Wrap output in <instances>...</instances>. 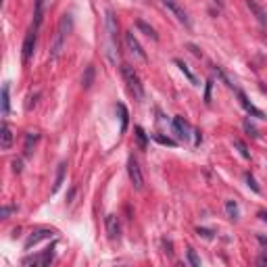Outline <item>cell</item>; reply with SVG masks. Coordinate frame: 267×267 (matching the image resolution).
<instances>
[{"instance_id": "cell-1", "label": "cell", "mask_w": 267, "mask_h": 267, "mask_svg": "<svg viewBox=\"0 0 267 267\" xmlns=\"http://www.w3.org/2000/svg\"><path fill=\"white\" fill-rule=\"evenodd\" d=\"M121 75L128 84V90L132 92V96L136 100H144V86H142V82H140L138 71L134 69L132 65H121Z\"/></svg>"}, {"instance_id": "cell-2", "label": "cell", "mask_w": 267, "mask_h": 267, "mask_svg": "<svg viewBox=\"0 0 267 267\" xmlns=\"http://www.w3.org/2000/svg\"><path fill=\"white\" fill-rule=\"evenodd\" d=\"M104 30H107V40L111 46V52L117 50V32H119V23H117V17L115 13L107 8L104 11Z\"/></svg>"}, {"instance_id": "cell-3", "label": "cell", "mask_w": 267, "mask_h": 267, "mask_svg": "<svg viewBox=\"0 0 267 267\" xmlns=\"http://www.w3.org/2000/svg\"><path fill=\"white\" fill-rule=\"evenodd\" d=\"M54 246L56 244H50L48 249H44L40 255H34V257H25L21 261L23 265H34V267H44V265H50V261L54 259Z\"/></svg>"}, {"instance_id": "cell-4", "label": "cell", "mask_w": 267, "mask_h": 267, "mask_svg": "<svg viewBox=\"0 0 267 267\" xmlns=\"http://www.w3.org/2000/svg\"><path fill=\"white\" fill-rule=\"evenodd\" d=\"M128 176L132 179V186L136 190H144V176H142V169L138 165V161L130 157L128 159Z\"/></svg>"}, {"instance_id": "cell-5", "label": "cell", "mask_w": 267, "mask_h": 267, "mask_svg": "<svg viewBox=\"0 0 267 267\" xmlns=\"http://www.w3.org/2000/svg\"><path fill=\"white\" fill-rule=\"evenodd\" d=\"M163 6H165L167 11H169L171 15H174V17H176V19H178V21L182 23V25L190 27V19H188V13L184 11V6L179 4L178 0H163Z\"/></svg>"}, {"instance_id": "cell-6", "label": "cell", "mask_w": 267, "mask_h": 267, "mask_svg": "<svg viewBox=\"0 0 267 267\" xmlns=\"http://www.w3.org/2000/svg\"><path fill=\"white\" fill-rule=\"evenodd\" d=\"M126 46H128V50H130L134 56H136V59H140V61L146 63V52H144V48L140 46L138 38L134 36V32H126Z\"/></svg>"}, {"instance_id": "cell-7", "label": "cell", "mask_w": 267, "mask_h": 267, "mask_svg": "<svg viewBox=\"0 0 267 267\" xmlns=\"http://www.w3.org/2000/svg\"><path fill=\"white\" fill-rule=\"evenodd\" d=\"M36 30L38 27H34V30H30L25 34V40H23V48H21V56H23V63H27L32 59L34 54V48H36Z\"/></svg>"}, {"instance_id": "cell-8", "label": "cell", "mask_w": 267, "mask_h": 267, "mask_svg": "<svg viewBox=\"0 0 267 267\" xmlns=\"http://www.w3.org/2000/svg\"><path fill=\"white\" fill-rule=\"evenodd\" d=\"M174 132L178 134L179 140H190V136H192V128H190V123L184 119V117H174Z\"/></svg>"}, {"instance_id": "cell-9", "label": "cell", "mask_w": 267, "mask_h": 267, "mask_svg": "<svg viewBox=\"0 0 267 267\" xmlns=\"http://www.w3.org/2000/svg\"><path fill=\"white\" fill-rule=\"evenodd\" d=\"M52 236H54V232H52V230H44V227H40V230H34V232H32V236L25 240V251H30L32 246H36L38 242L46 240V238H52Z\"/></svg>"}, {"instance_id": "cell-10", "label": "cell", "mask_w": 267, "mask_h": 267, "mask_svg": "<svg viewBox=\"0 0 267 267\" xmlns=\"http://www.w3.org/2000/svg\"><path fill=\"white\" fill-rule=\"evenodd\" d=\"M238 98H240V104H242V107L246 109V113H251V115L253 117H259V119H265V113L261 111V109H257L255 107V104L249 100V98H246V94L244 92H238Z\"/></svg>"}, {"instance_id": "cell-11", "label": "cell", "mask_w": 267, "mask_h": 267, "mask_svg": "<svg viewBox=\"0 0 267 267\" xmlns=\"http://www.w3.org/2000/svg\"><path fill=\"white\" fill-rule=\"evenodd\" d=\"M11 146H13V130L8 128V123H2V128H0V148L8 150Z\"/></svg>"}, {"instance_id": "cell-12", "label": "cell", "mask_w": 267, "mask_h": 267, "mask_svg": "<svg viewBox=\"0 0 267 267\" xmlns=\"http://www.w3.org/2000/svg\"><path fill=\"white\" fill-rule=\"evenodd\" d=\"M104 225H107V236L111 238V240H117L119 238V219H117V215H107Z\"/></svg>"}, {"instance_id": "cell-13", "label": "cell", "mask_w": 267, "mask_h": 267, "mask_svg": "<svg viewBox=\"0 0 267 267\" xmlns=\"http://www.w3.org/2000/svg\"><path fill=\"white\" fill-rule=\"evenodd\" d=\"M246 6L251 8V11L255 13V17H257V21H259L261 25H267V13H265V8L257 2V0H246Z\"/></svg>"}, {"instance_id": "cell-14", "label": "cell", "mask_w": 267, "mask_h": 267, "mask_svg": "<svg viewBox=\"0 0 267 267\" xmlns=\"http://www.w3.org/2000/svg\"><path fill=\"white\" fill-rule=\"evenodd\" d=\"M65 174H67V163H65V161H61V163H59V169H56V178H54L52 190H50L52 194H56V192L61 190V186H63V182H65Z\"/></svg>"}, {"instance_id": "cell-15", "label": "cell", "mask_w": 267, "mask_h": 267, "mask_svg": "<svg viewBox=\"0 0 267 267\" xmlns=\"http://www.w3.org/2000/svg\"><path fill=\"white\" fill-rule=\"evenodd\" d=\"M94 78H96V69H94V65H88L84 69V75H82V88L90 90L92 84H94Z\"/></svg>"}, {"instance_id": "cell-16", "label": "cell", "mask_w": 267, "mask_h": 267, "mask_svg": "<svg viewBox=\"0 0 267 267\" xmlns=\"http://www.w3.org/2000/svg\"><path fill=\"white\" fill-rule=\"evenodd\" d=\"M71 30H73V19H71V15H63L61 21H59V30H56V34L67 38Z\"/></svg>"}, {"instance_id": "cell-17", "label": "cell", "mask_w": 267, "mask_h": 267, "mask_svg": "<svg viewBox=\"0 0 267 267\" xmlns=\"http://www.w3.org/2000/svg\"><path fill=\"white\" fill-rule=\"evenodd\" d=\"M136 27H138V30H142V32H144L148 38H152V40H159V34L155 32V30H152V27L146 23V21H142V19H138V21H136Z\"/></svg>"}, {"instance_id": "cell-18", "label": "cell", "mask_w": 267, "mask_h": 267, "mask_svg": "<svg viewBox=\"0 0 267 267\" xmlns=\"http://www.w3.org/2000/svg\"><path fill=\"white\" fill-rule=\"evenodd\" d=\"M225 213H227V217H230V219H234V222L240 217V211H238L236 200H225Z\"/></svg>"}, {"instance_id": "cell-19", "label": "cell", "mask_w": 267, "mask_h": 267, "mask_svg": "<svg viewBox=\"0 0 267 267\" xmlns=\"http://www.w3.org/2000/svg\"><path fill=\"white\" fill-rule=\"evenodd\" d=\"M176 65L179 67V71H182V73L186 75V78L190 80V84H194V86H198V80L194 78V73H192V71H190V69H188V65H186L184 61H179V59H176Z\"/></svg>"}, {"instance_id": "cell-20", "label": "cell", "mask_w": 267, "mask_h": 267, "mask_svg": "<svg viewBox=\"0 0 267 267\" xmlns=\"http://www.w3.org/2000/svg\"><path fill=\"white\" fill-rule=\"evenodd\" d=\"M117 111H119V115H121V134H126V130H128V121H130V113H128V109H126V104H117Z\"/></svg>"}, {"instance_id": "cell-21", "label": "cell", "mask_w": 267, "mask_h": 267, "mask_svg": "<svg viewBox=\"0 0 267 267\" xmlns=\"http://www.w3.org/2000/svg\"><path fill=\"white\" fill-rule=\"evenodd\" d=\"M8 88H11L8 84L2 86V115H4V117L8 115V111H11V100H8Z\"/></svg>"}, {"instance_id": "cell-22", "label": "cell", "mask_w": 267, "mask_h": 267, "mask_svg": "<svg viewBox=\"0 0 267 267\" xmlns=\"http://www.w3.org/2000/svg\"><path fill=\"white\" fill-rule=\"evenodd\" d=\"M42 15H44V0H36V13H34L36 27H40V23H42Z\"/></svg>"}, {"instance_id": "cell-23", "label": "cell", "mask_w": 267, "mask_h": 267, "mask_svg": "<svg viewBox=\"0 0 267 267\" xmlns=\"http://www.w3.org/2000/svg\"><path fill=\"white\" fill-rule=\"evenodd\" d=\"M36 140H38V134L36 132H30L25 136V155H32V146L36 144Z\"/></svg>"}, {"instance_id": "cell-24", "label": "cell", "mask_w": 267, "mask_h": 267, "mask_svg": "<svg viewBox=\"0 0 267 267\" xmlns=\"http://www.w3.org/2000/svg\"><path fill=\"white\" fill-rule=\"evenodd\" d=\"M234 146L238 148V152H240L242 159H251V152H249V148H246V144L242 140H234Z\"/></svg>"}, {"instance_id": "cell-25", "label": "cell", "mask_w": 267, "mask_h": 267, "mask_svg": "<svg viewBox=\"0 0 267 267\" xmlns=\"http://www.w3.org/2000/svg\"><path fill=\"white\" fill-rule=\"evenodd\" d=\"M134 132H136V140H138V146H140L142 150H144V148H146V134H144V130H142V128H136Z\"/></svg>"}, {"instance_id": "cell-26", "label": "cell", "mask_w": 267, "mask_h": 267, "mask_svg": "<svg viewBox=\"0 0 267 267\" xmlns=\"http://www.w3.org/2000/svg\"><path fill=\"white\" fill-rule=\"evenodd\" d=\"M152 138H155V140L159 142V144H165V146H176V140L165 138V136H161V134H155V136H152Z\"/></svg>"}, {"instance_id": "cell-27", "label": "cell", "mask_w": 267, "mask_h": 267, "mask_svg": "<svg viewBox=\"0 0 267 267\" xmlns=\"http://www.w3.org/2000/svg\"><path fill=\"white\" fill-rule=\"evenodd\" d=\"M188 261H190V265L200 267V259H198V255H196L194 249H188Z\"/></svg>"}, {"instance_id": "cell-28", "label": "cell", "mask_w": 267, "mask_h": 267, "mask_svg": "<svg viewBox=\"0 0 267 267\" xmlns=\"http://www.w3.org/2000/svg\"><path fill=\"white\" fill-rule=\"evenodd\" d=\"M242 126H244V130H246V134H249V136H253V138H257V136H259V134H257V128L253 126V123H251L249 119H246V121L242 123Z\"/></svg>"}, {"instance_id": "cell-29", "label": "cell", "mask_w": 267, "mask_h": 267, "mask_svg": "<svg viewBox=\"0 0 267 267\" xmlns=\"http://www.w3.org/2000/svg\"><path fill=\"white\" fill-rule=\"evenodd\" d=\"M244 179H246V184H249V188H253V192H261V188L257 186V182H255V178L251 176V174H246L244 176Z\"/></svg>"}, {"instance_id": "cell-30", "label": "cell", "mask_w": 267, "mask_h": 267, "mask_svg": "<svg viewBox=\"0 0 267 267\" xmlns=\"http://www.w3.org/2000/svg\"><path fill=\"white\" fill-rule=\"evenodd\" d=\"M211 88H213V80H209L207 82V90H205V102L207 104L211 102Z\"/></svg>"}, {"instance_id": "cell-31", "label": "cell", "mask_w": 267, "mask_h": 267, "mask_svg": "<svg viewBox=\"0 0 267 267\" xmlns=\"http://www.w3.org/2000/svg\"><path fill=\"white\" fill-rule=\"evenodd\" d=\"M198 236H203V238H207V240H211V238H213V232L211 230H207V227H198Z\"/></svg>"}, {"instance_id": "cell-32", "label": "cell", "mask_w": 267, "mask_h": 267, "mask_svg": "<svg viewBox=\"0 0 267 267\" xmlns=\"http://www.w3.org/2000/svg\"><path fill=\"white\" fill-rule=\"evenodd\" d=\"M13 211H17V207H2V211H0V217L6 219L8 215H11Z\"/></svg>"}, {"instance_id": "cell-33", "label": "cell", "mask_w": 267, "mask_h": 267, "mask_svg": "<svg viewBox=\"0 0 267 267\" xmlns=\"http://www.w3.org/2000/svg\"><path fill=\"white\" fill-rule=\"evenodd\" d=\"M13 171H15V174L21 171V161H13Z\"/></svg>"}, {"instance_id": "cell-34", "label": "cell", "mask_w": 267, "mask_h": 267, "mask_svg": "<svg viewBox=\"0 0 267 267\" xmlns=\"http://www.w3.org/2000/svg\"><path fill=\"white\" fill-rule=\"evenodd\" d=\"M188 48H190V50H192V54H194V56H200V50L196 48V46H194V44H188Z\"/></svg>"}, {"instance_id": "cell-35", "label": "cell", "mask_w": 267, "mask_h": 267, "mask_svg": "<svg viewBox=\"0 0 267 267\" xmlns=\"http://www.w3.org/2000/svg\"><path fill=\"white\" fill-rule=\"evenodd\" d=\"M257 240H259V242L265 246V249H267V238H265V236H261V234H259V236H257Z\"/></svg>"}, {"instance_id": "cell-36", "label": "cell", "mask_w": 267, "mask_h": 267, "mask_svg": "<svg viewBox=\"0 0 267 267\" xmlns=\"http://www.w3.org/2000/svg\"><path fill=\"white\" fill-rule=\"evenodd\" d=\"M259 217H261V219H263V222L267 223V211H261V213H259Z\"/></svg>"}, {"instance_id": "cell-37", "label": "cell", "mask_w": 267, "mask_h": 267, "mask_svg": "<svg viewBox=\"0 0 267 267\" xmlns=\"http://www.w3.org/2000/svg\"><path fill=\"white\" fill-rule=\"evenodd\" d=\"M257 263H259V265H267V257H261V259L257 261Z\"/></svg>"}]
</instances>
